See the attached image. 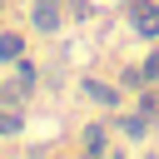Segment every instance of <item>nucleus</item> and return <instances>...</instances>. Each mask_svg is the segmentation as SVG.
<instances>
[{
  "instance_id": "f257e3e1",
  "label": "nucleus",
  "mask_w": 159,
  "mask_h": 159,
  "mask_svg": "<svg viewBox=\"0 0 159 159\" xmlns=\"http://www.w3.org/2000/svg\"><path fill=\"white\" fill-rule=\"evenodd\" d=\"M60 0H35V30H45V35H55L60 30Z\"/></svg>"
},
{
  "instance_id": "f03ea898",
  "label": "nucleus",
  "mask_w": 159,
  "mask_h": 159,
  "mask_svg": "<svg viewBox=\"0 0 159 159\" xmlns=\"http://www.w3.org/2000/svg\"><path fill=\"white\" fill-rule=\"evenodd\" d=\"M134 30L139 35H159V5H134Z\"/></svg>"
},
{
  "instance_id": "7ed1b4c3",
  "label": "nucleus",
  "mask_w": 159,
  "mask_h": 159,
  "mask_svg": "<svg viewBox=\"0 0 159 159\" xmlns=\"http://www.w3.org/2000/svg\"><path fill=\"white\" fill-rule=\"evenodd\" d=\"M80 89H84V99H94V104H109V109H114V104H119V94H114V89H109V84H99V80H84V84H80Z\"/></svg>"
},
{
  "instance_id": "20e7f679",
  "label": "nucleus",
  "mask_w": 159,
  "mask_h": 159,
  "mask_svg": "<svg viewBox=\"0 0 159 159\" xmlns=\"http://www.w3.org/2000/svg\"><path fill=\"white\" fill-rule=\"evenodd\" d=\"M20 55H25V40H20V35H0V60H10V65H15Z\"/></svg>"
},
{
  "instance_id": "39448f33",
  "label": "nucleus",
  "mask_w": 159,
  "mask_h": 159,
  "mask_svg": "<svg viewBox=\"0 0 159 159\" xmlns=\"http://www.w3.org/2000/svg\"><path fill=\"white\" fill-rule=\"evenodd\" d=\"M20 129H25L20 109H15V114H5V109H0V134H20Z\"/></svg>"
},
{
  "instance_id": "423d86ee",
  "label": "nucleus",
  "mask_w": 159,
  "mask_h": 159,
  "mask_svg": "<svg viewBox=\"0 0 159 159\" xmlns=\"http://www.w3.org/2000/svg\"><path fill=\"white\" fill-rule=\"evenodd\" d=\"M84 134H89V139H84V149H89V154H99V149H104V129L94 124V129H84Z\"/></svg>"
},
{
  "instance_id": "0eeeda50",
  "label": "nucleus",
  "mask_w": 159,
  "mask_h": 159,
  "mask_svg": "<svg viewBox=\"0 0 159 159\" xmlns=\"http://www.w3.org/2000/svg\"><path fill=\"white\" fill-rule=\"evenodd\" d=\"M144 129H149V124H144V114H139V119H124V134H134V139H139Z\"/></svg>"
},
{
  "instance_id": "6e6552de",
  "label": "nucleus",
  "mask_w": 159,
  "mask_h": 159,
  "mask_svg": "<svg viewBox=\"0 0 159 159\" xmlns=\"http://www.w3.org/2000/svg\"><path fill=\"white\" fill-rule=\"evenodd\" d=\"M144 80H154V84H159V55H149V60H144Z\"/></svg>"
},
{
  "instance_id": "1a4fd4ad",
  "label": "nucleus",
  "mask_w": 159,
  "mask_h": 159,
  "mask_svg": "<svg viewBox=\"0 0 159 159\" xmlns=\"http://www.w3.org/2000/svg\"><path fill=\"white\" fill-rule=\"evenodd\" d=\"M144 109H149V119H159V99H154V94L144 99Z\"/></svg>"
}]
</instances>
